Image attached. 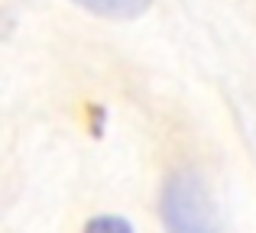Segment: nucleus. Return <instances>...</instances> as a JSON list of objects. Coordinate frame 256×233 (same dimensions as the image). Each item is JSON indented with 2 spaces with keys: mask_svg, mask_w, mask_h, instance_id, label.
Listing matches in <instances>:
<instances>
[{
  "mask_svg": "<svg viewBox=\"0 0 256 233\" xmlns=\"http://www.w3.org/2000/svg\"><path fill=\"white\" fill-rule=\"evenodd\" d=\"M84 233H136V230H133L130 221H124L117 214H100L84 224Z\"/></svg>",
  "mask_w": 256,
  "mask_h": 233,
  "instance_id": "nucleus-3",
  "label": "nucleus"
},
{
  "mask_svg": "<svg viewBox=\"0 0 256 233\" xmlns=\"http://www.w3.org/2000/svg\"><path fill=\"white\" fill-rule=\"evenodd\" d=\"M72 3L94 13V16H100V19L130 23V19H140L143 13H150L152 0H72Z\"/></svg>",
  "mask_w": 256,
  "mask_h": 233,
  "instance_id": "nucleus-2",
  "label": "nucleus"
},
{
  "mask_svg": "<svg viewBox=\"0 0 256 233\" xmlns=\"http://www.w3.org/2000/svg\"><path fill=\"white\" fill-rule=\"evenodd\" d=\"M159 217L166 233H220V214L198 172H172L159 191Z\"/></svg>",
  "mask_w": 256,
  "mask_h": 233,
  "instance_id": "nucleus-1",
  "label": "nucleus"
}]
</instances>
